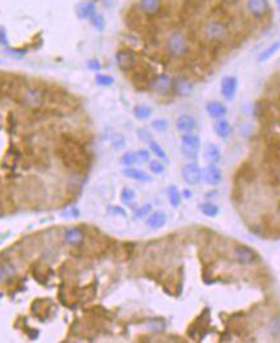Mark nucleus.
<instances>
[{
	"mask_svg": "<svg viewBox=\"0 0 280 343\" xmlns=\"http://www.w3.org/2000/svg\"><path fill=\"white\" fill-rule=\"evenodd\" d=\"M58 154L62 162L70 169L80 173L87 165V154L80 143L73 139H63V143L58 147Z\"/></svg>",
	"mask_w": 280,
	"mask_h": 343,
	"instance_id": "f257e3e1",
	"label": "nucleus"
},
{
	"mask_svg": "<svg viewBox=\"0 0 280 343\" xmlns=\"http://www.w3.org/2000/svg\"><path fill=\"white\" fill-rule=\"evenodd\" d=\"M165 49H167L168 55L174 59H184L188 56V53L191 50V44H189L187 34L180 30H174L170 32L167 41H165Z\"/></svg>",
	"mask_w": 280,
	"mask_h": 343,
	"instance_id": "f03ea898",
	"label": "nucleus"
},
{
	"mask_svg": "<svg viewBox=\"0 0 280 343\" xmlns=\"http://www.w3.org/2000/svg\"><path fill=\"white\" fill-rule=\"evenodd\" d=\"M202 35L205 38V41L210 44H223L224 41L230 37V27L223 20H210L203 25Z\"/></svg>",
	"mask_w": 280,
	"mask_h": 343,
	"instance_id": "7ed1b4c3",
	"label": "nucleus"
},
{
	"mask_svg": "<svg viewBox=\"0 0 280 343\" xmlns=\"http://www.w3.org/2000/svg\"><path fill=\"white\" fill-rule=\"evenodd\" d=\"M200 147H202V140H200L199 135H196L195 132H189V133H182V135H181L180 137L181 154L185 157L187 160L196 161V158L199 156Z\"/></svg>",
	"mask_w": 280,
	"mask_h": 343,
	"instance_id": "20e7f679",
	"label": "nucleus"
},
{
	"mask_svg": "<svg viewBox=\"0 0 280 343\" xmlns=\"http://www.w3.org/2000/svg\"><path fill=\"white\" fill-rule=\"evenodd\" d=\"M149 88L157 95H161V97H165L168 94L173 93L174 90V79L168 73H160V75H156L151 81H150Z\"/></svg>",
	"mask_w": 280,
	"mask_h": 343,
	"instance_id": "39448f33",
	"label": "nucleus"
},
{
	"mask_svg": "<svg viewBox=\"0 0 280 343\" xmlns=\"http://www.w3.org/2000/svg\"><path fill=\"white\" fill-rule=\"evenodd\" d=\"M21 102L30 109H39L46 104V91L42 88H27L21 97Z\"/></svg>",
	"mask_w": 280,
	"mask_h": 343,
	"instance_id": "423d86ee",
	"label": "nucleus"
},
{
	"mask_svg": "<svg viewBox=\"0 0 280 343\" xmlns=\"http://www.w3.org/2000/svg\"><path fill=\"white\" fill-rule=\"evenodd\" d=\"M115 61L122 72H132L137 65V53L131 48H121L115 53Z\"/></svg>",
	"mask_w": 280,
	"mask_h": 343,
	"instance_id": "0eeeda50",
	"label": "nucleus"
},
{
	"mask_svg": "<svg viewBox=\"0 0 280 343\" xmlns=\"http://www.w3.org/2000/svg\"><path fill=\"white\" fill-rule=\"evenodd\" d=\"M245 10L248 12L251 17L261 20L270 14L272 6H270L269 0H247L245 2Z\"/></svg>",
	"mask_w": 280,
	"mask_h": 343,
	"instance_id": "6e6552de",
	"label": "nucleus"
},
{
	"mask_svg": "<svg viewBox=\"0 0 280 343\" xmlns=\"http://www.w3.org/2000/svg\"><path fill=\"white\" fill-rule=\"evenodd\" d=\"M238 86L240 81L237 76H224L220 81V94L226 101H233L237 97L238 93Z\"/></svg>",
	"mask_w": 280,
	"mask_h": 343,
	"instance_id": "1a4fd4ad",
	"label": "nucleus"
},
{
	"mask_svg": "<svg viewBox=\"0 0 280 343\" xmlns=\"http://www.w3.org/2000/svg\"><path fill=\"white\" fill-rule=\"evenodd\" d=\"M233 256H234L237 262L240 265H244V266L254 265L259 259V255L256 254L255 251L247 247V245H237L233 251Z\"/></svg>",
	"mask_w": 280,
	"mask_h": 343,
	"instance_id": "9d476101",
	"label": "nucleus"
},
{
	"mask_svg": "<svg viewBox=\"0 0 280 343\" xmlns=\"http://www.w3.org/2000/svg\"><path fill=\"white\" fill-rule=\"evenodd\" d=\"M181 177L188 185H198L202 181V168L196 161H189L181 169Z\"/></svg>",
	"mask_w": 280,
	"mask_h": 343,
	"instance_id": "9b49d317",
	"label": "nucleus"
},
{
	"mask_svg": "<svg viewBox=\"0 0 280 343\" xmlns=\"http://www.w3.org/2000/svg\"><path fill=\"white\" fill-rule=\"evenodd\" d=\"M202 181L207 187H218L223 181V171L218 168L217 164H207L202 168Z\"/></svg>",
	"mask_w": 280,
	"mask_h": 343,
	"instance_id": "f8f14e48",
	"label": "nucleus"
},
{
	"mask_svg": "<svg viewBox=\"0 0 280 343\" xmlns=\"http://www.w3.org/2000/svg\"><path fill=\"white\" fill-rule=\"evenodd\" d=\"M162 0H139L137 7L142 14L147 16V17H154L158 16L162 10Z\"/></svg>",
	"mask_w": 280,
	"mask_h": 343,
	"instance_id": "ddd939ff",
	"label": "nucleus"
},
{
	"mask_svg": "<svg viewBox=\"0 0 280 343\" xmlns=\"http://www.w3.org/2000/svg\"><path fill=\"white\" fill-rule=\"evenodd\" d=\"M198 128V121L191 113H181L178 118L175 119V129L180 133H189Z\"/></svg>",
	"mask_w": 280,
	"mask_h": 343,
	"instance_id": "4468645a",
	"label": "nucleus"
},
{
	"mask_svg": "<svg viewBox=\"0 0 280 343\" xmlns=\"http://www.w3.org/2000/svg\"><path fill=\"white\" fill-rule=\"evenodd\" d=\"M97 2L95 0H83L76 7V14L80 20H90L93 19L97 14Z\"/></svg>",
	"mask_w": 280,
	"mask_h": 343,
	"instance_id": "2eb2a0df",
	"label": "nucleus"
},
{
	"mask_svg": "<svg viewBox=\"0 0 280 343\" xmlns=\"http://www.w3.org/2000/svg\"><path fill=\"white\" fill-rule=\"evenodd\" d=\"M86 238V233L80 227H69L63 231V241L70 247H79Z\"/></svg>",
	"mask_w": 280,
	"mask_h": 343,
	"instance_id": "dca6fc26",
	"label": "nucleus"
},
{
	"mask_svg": "<svg viewBox=\"0 0 280 343\" xmlns=\"http://www.w3.org/2000/svg\"><path fill=\"white\" fill-rule=\"evenodd\" d=\"M213 132L214 135L221 139V140H227L233 136L234 133V128L231 125V122L229 119L221 118V119H216L214 124H213Z\"/></svg>",
	"mask_w": 280,
	"mask_h": 343,
	"instance_id": "f3484780",
	"label": "nucleus"
},
{
	"mask_svg": "<svg viewBox=\"0 0 280 343\" xmlns=\"http://www.w3.org/2000/svg\"><path fill=\"white\" fill-rule=\"evenodd\" d=\"M205 109L206 112H207V115H209L210 118L214 119V121H216V119L226 118L227 113H229V108L226 106V104H223L221 101L216 100L207 101L205 105Z\"/></svg>",
	"mask_w": 280,
	"mask_h": 343,
	"instance_id": "a211bd4d",
	"label": "nucleus"
},
{
	"mask_svg": "<svg viewBox=\"0 0 280 343\" xmlns=\"http://www.w3.org/2000/svg\"><path fill=\"white\" fill-rule=\"evenodd\" d=\"M193 90H195V86L193 83L187 77H177L174 79V91L177 95L180 97H189L192 95Z\"/></svg>",
	"mask_w": 280,
	"mask_h": 343,
	"instance_id": "6ab92c4d",
	"label": "nucleus"
},
{
	"mask_svg": "<svg viewBox=\"0 0 280 343\" xmlns=\"http://www.w3.org/2000/svg\"><path fill=\"white\" fill-rule=\"evenodd\" d=\"M122 174L126 178H129L132 181H137V182H150L153 181L151 175L149 173H146L144 169L140 168H135V167H125L122 169Z\"/></svg>",
	"mask_w": 280,
	"mask_h": 343,
	"instance_id": "aec40b11",
	"label": "nucleus"
},
{
	"mask_svg": "<svg viewBox=\"0 0 280 343\" xmlns=\"http://www.w3.org/2000/svg\"><path fill=\"white\" fill-rule=\"evenodd\" d=\"M165 224H167V214L162 210L151 212L149 217L146 218V225L150 230H160Z\"/></svg>",
	"mask_w": 280,
	"mask_h": 343,
	"instance_id": "412c9836",
	"label": "nucleus"
},
{
	"mask_svg": "<svg viewBox=\"0 0 280 343\" xmlns=\"http://www.w3.org/2000/svg\"><path fill=\"white\" fill-rule=\"evenodd\" d=\"M203 156L207 164H218L221 160V150L216 143H207L203 150Z\"/></svg>",
	"mask_w": 280,
	"mask_h": 343,
	"instance_id": "4be33fe9",
	"label": "nucleus"
},
{
	"mask_svg": "<svg viewBox=\"0 0 280 343\" xmlns=\"http://www.w3.org/2000/svg\"><path fill=\"white\" fill-rule=\"evenodd\" d=\"M167 198L170 205L173 206L174 209L180 207L182 203V195H181L180 189L177 188V185H170L167 188Z\"/></svg>",
	"mask_w": 280,
	"mask_h": 343,
	"instance_id": "5701e85b",
	"label": "nucleus"
},
{
	"mask_svg": "<svg viewBox=\"0 0 280 343\" xmlns=\"http://www.w3.org/2000/svg\"><path fill=\"white\" fill-rule=\"evenodd\" d=\"M198 209H199V212L202 213L203 216H207V217H216L218 213H220V207H218L214 202H210V200L200 203V205L198 206Z\"/></svg>",
	"mask_w": 280,
	"mask_h": 343,
	"instance_id": "b1692460",
	"label": "nucleus"
},
{
	"mask_svg": "<svg viewBox=\"0 0 280 343\" xmlns=\"http://www.w3.org/2000/svg\"><path fill=\"white\" fill-rule=\"evenodd\" d=\"M133 115L137 121H147L153 115V109L146 104H137L133 106Z\"/></svg>",
	"mask_w": 280,
	"mask_h": 343,
	"instance_id": "393cba45",
	"label": "nucleus"
},
{
	"mask_svg": "<svg viewBox=\"0 0 280 343\" xmlns=\"http://www.w3.org/2000/svg\"><path fill=\"white\" fill-rule=\"evenodd\" d=\"M149 147H150V151H151V154H154V157H157L158 160H161L162 162H168L170 161V158H168V154L165 150L162 149V146L157 140H151L149 143Z\"/></svg>",
	"mask_w": 280,
	"mask_h": 343,
	"instance_id": "a878e982",
	"label": "nucleus"
},
{
	"mask_svg": "<svg viewBox=\"0 0 280 343\" xmlns=\"http://www.w3.org/2000/svg\"><path fill=\"white\" fill-rule=\"evenodd\" d=\"M280 49V41H276V42H273V44H270L268 46V48H265V49L262 50L261 55H259V58H258V61L259 62H268L269 59H272V58L277 53V50Z\"/></svg>",
	"mask_w": 280,
	"mask_h": 343,
	"instance_id": "bb28decb",
	"label": "nucleus"
},
{
	"mask_svg": "<svg viewBox=\"0 0 280 343\" xmlns=\"http://www.w3.org/2000/svg\"><path fill=\"white\" fill-rule=\"evenodd\" d=\"M109 142H111V146L115 150H124L126 147V137L122 133H119V132H115L112 135Z\"/></svg>",
	"mask_w": 280,
	"mask_h": 343,
	"instance_id": "cd10ccee",
	"label": "nucleus"
},
{
	"mask_svg": "<svg viewBox=\"0 0 280 343\" xmlns=\"http://www.w3.org/2000/svg\"><path fill=\"white\" fill-rule=\"evenodd\" d=\"M119 162L124 165V167H133L137 162L136 151H125L122 157L119 158Z\"/></svg>",
	"mask_w": 280,
	"mask_h": 343,
	"instance_id": "c85d7f7f",
	"label": "nucleus"
},
{
	"mask_svg": "<svg viewBox=\"0 0 280 343\" xmlns=\"http://www.w3.org/2000/svg\"><path fill=\"white\" fill-rule=\"evenodd\" d=\"M90 23H91V27H93L95 31L104 32V30H105V25H106L105 17H104L102 14H100V13H97L93 19L90 20Z\"/></svg>",
	"mask_w": 280,
	"mask_h": 343,
	"instance_id": "c756f323",
	"label": "nucleus"
},
{
	"mask_svg": "<svg viewBox=\"0 0 280 343\" xmlns=\"http://www.w3.org/2000/svg\"><path fill=\"white\" fill-rule=\"evenodd\" d=\"M121 202L124 203V205H132L133 202H135V199H136V194H135V191L132 189V188H124L122 189V192H121Z\"/></svg>",
	"mask_w": 280,
	"mask_h": 343,
	"instance_id": "7c9ffc66",
	"label": "nucleus"
},
{
	"mask_svg": "<svg viewBox=\"0 0 280 343\" xmlns=\"http://www.w3.org/2000/svg\"><path fill=\"white\" fill-rule=\"evenodd\" d=\"M149 169L151 174L154 175H161L165 173V164L161 161V160H150L149 161Z\"/></svg>",
	"mask_w": 280,
	"mask_h": 343,
	"instance_id": "2f4dec72",
	"label": "nucleus"
},
{
	"mask_svg": "<svg viewBox=\"0 0 280 343\" xmlns=\"http://www.w3.org/2000/svg\"><path fill=\"white\" fill-rule=\"evenodd\" d=\"M95 84L100 86V87H111L114 84V77L109 75H104V73H97L95 75Z\"/></svg>",
	"mask_w": 280,
	"mask_h": 343,
	"instance_id": "473e14b6",
	"label": "nucleus"
},
{
	"mask_svg": "<svg viewBox=\"0 0 280 343\" xmlns=\"http://www.w3.org/2000/svg\"><path fill=\"white\" fill-rule=\"evenodd\" d=\"M151 212H153V206H151V203H144V205H142L140 207H137L136 210H135V217L147 218Z\"/></svg>",
	"mask_w": 280,
	"mask_h": 343,
	"instance_id": "72a5a7b5",
	"label": "nucleus"
},
{
	"mask_svg": "<svg viewBox=\"0 0 280 343\" xmlns=\"http://www.w3.org/2000/svg\"><path fill=\"white\" fill-rule=\"evenodd\" d=\"M170 128V124H168L167 119H153L151 121V129H154L156 132H165Z\"/></svg>",
	"mask_w": 280,
	"mask_h": 343,
	"instance_id": "f704fd0d",
	"label": "nucleus"
},
{
	"mask_svg": "<svg viewBox=\"0 0 280 343\" xmlns=\"http://www.w3.org/2000/svg\"><path fill=\"white\" fill-rule=\"evenodd\" d=\"M136 133H137V137L143 142V143H147L149 144L154 137H153V135H151V132L147 129V128H139L136 131Z\"/></svg>",
	"mask_w": 280,
	"mask_h": 343,
	"instance_id": "c9c22d12",
	"label": "nucleus"
},
{
	"mask_svg": "<svg viewBox=\"0 0 280 343\" xmlns=\"http://www.w3.org/2000/svg\"><path fill=\"white\" fill-rule=\"evenodd\" d=\"M137 162L140 164H149V161L151 160V151L146 149H140L136 151Z\"/></svg>",
	"mask_w": 280,
	"mask_h": 343,
	"instance_id": "e433bc0d",
	"label": "nucleus"
},
{
	"mask_svg": "<svg viewBox=\"0 0 280 343\" xmlns=\"http://www.w3.org/2000/svg\"><path fill=\"white\" fill-rule=\"evenodd\" d=\"M147 328H149L151 332H162L164 331V328H165V325H164V322H161V321L154 319V321H151V322L147 324Z\"/></svg>",
	"mask_w": 280,
	"mask_h": 343,
	"instance_id": "4c0bfd02",
	"label": "nucleus"
},
{
	"mask_svg": "<svg viewBox=\"0 0 280 343\" xmlns=\"http://www.w3.org/2000/svg\"><path fill=\"white\" fill-rule=\"evenodd\" d=\"M87 69L91 70V72H97L98 73L101 69H102V63L98 59H90V61H87Z\"/></svg>",
	"mask_w": 280,
	"mask_h": 343,
	"instance_id": "58836bf2",
	"label": "nucleus"
},
{
	"mask_svg": "<svg viewBox=\"0 0 280 343\" xmlns=\"http://www.w3.org/2000/svg\"><path fill=\"white\" fill-rule=\"evenodd\" d=\"M111 212H114V214H119V216H124V217H126V212H125L124 207H118V206H112Z\"/></svg>",
	"mask_w": 280,
	"mask_h": 343,
	"instance_id": "ea45409f",
	"label": "nucleus"
},
{
	"mask_svg": "<svg viewBox=\"0 0 280 343\" xmlns=\"http://www.w3.org/2000/svg\"><path fill=\"white\" fill-rule=\"evenodd\" d=\"M182 198H185V199H189L191 196H192V194H191V191L189 189H184V192H182Z\"/></svg>",
	"mask_w": 280,
	"mask_h": 343,
	"instance_id": "a19ab883",
	"label": "nucleus"
},
{
	"mask_svg": "<svg viewBox=\"0 0 280 343\" xmlns=\"http://www.w3.org/2000/svg\"><path fill=\"white\" fill-rule=\"evenodd\" d=\"M224 3H227V5H234V3H238L240 0H223Z\"/></svg>",
	"mask_w": 280,
	"mask_h": 343,
	"instance_id": "79ce46f5",
	"label": "nucleus"
},
{
	"mask_svg": "<svg viewBox=\"0 0 280 343\" xmlns=\"http://www.w3.org/2000/svg\"><path fill=\"white\" fill-rule=\"evenodd\" d=\"M185 3H188V5H195V3H198L199 0H184Z\"/></svg>",
	"mask_w": 280,
	"mask_h": 343,
	"instance_id": "37998d69",
	"label": "nucleus"
},
{
	"mask_svg": "<svg viewBox=\"0 0 280 343\" xmlns=\"http://www.w3.org/2000/svg\"><path fill=\"white\" fill-rule=\"evenodd\" d=\"M274 3H276V7H277V10L280 12V0H274Z\"/></svg>",
	"mask_w": 280,
	"mask_h": 343,
	"instance_id": "c03bdc74",
	"label": "nucleus"
}]
</instances>
